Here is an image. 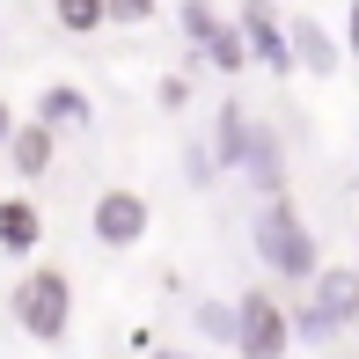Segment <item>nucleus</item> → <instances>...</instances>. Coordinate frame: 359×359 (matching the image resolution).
Masks as SVG:
<instances>
[{"mask_svg":"<svg viewBox=\"0 0 359 359\" xmlns=\"http://www.w3.org/2000/svg\"><path fill=\"white\" fill-rule=\"evenodd\" d=\"M88 227H95V242H103V250H140L147 227H154V213H147L140 191H125V184H118V191H103V198H95Z\"/></svg>","mask_w":359,"mask_h":359,"instance_id":"obj_6","label":"nucleus"},{"mask_svg":"<svg viewBox=\"0 0 359 359\" xmlns=\"http://www.w3.org/2000/svg\"><path fill=\"white\" fill-rule=\"evenodd\" d=\"M227 345H235L242 359H286V345H293V316L279 301H271V293H242L235 301V337H227Z\"/></svg>","mask_w":359,"mask_h":359,"instance_id":"obj_4","label":"nucleus"},{"mask_svg":"<svg viewBox=\"0 0 359 359\" xmlns=\"http://www.w3.org/2000/svg\"><path fill=\"white\" fill-rule=\"evenodd\" d=\"M198 330L227 345V337H235V301H198Z\"/></svg>","mask_w":359,"mask_h":359,"instance_id":"obj_16","label":"nucleus"},{"mask_svg":"<svg viewBox=\"0 0 359 359\" xmlns=\"http://www.w3.org/2000/svg\"><path fill=\"white\" fill-rule=\"evenodd\" d=\"M235 37H242V52H257V59H264V74H271V81H293L286 15L271 8V0H242V15H235Z\"/></svg>","mask_w":359,"mask_h":359,"instance_id":"obj_5","label":"nucleus"},{"mask_svg":"<svg viewBox=\"0 0 359 359\" xmlns=\"http://www.w3.org/2000/svg\"><path fill=\"white\" fill-rule=\"evenodd\" d=\"M52 22L67 37H88V29H103V0H52Z\"/></svg>","mask_w":359,"mask_h":359,"instance_id":"obj_13","label":"nucleus"},{"mask_svg":"<svg viewBox=\"0 0 359 359\" xmlns=\"http://www.w3.org/2000/svg\"><path fill=\"white\" fill-rule=\"evenodd\" d=\"M67 316H74V286L59 264H37L22 271V286H15V323H22L37 345H59L67 337Z\"/></svg>","mask_w":359,"mask_h":359,"instance_id":"obj_2","label":"nucleus"},{"mask_svg":"<svg viewBox=\"0 0 359 359\" xmlns=\"http://www.w3.org/2000/svg\"><path fill=\"white\" fill-rule=\"evenodd\" d=\"M205 59H213L220 74H242V59H250V52H242V37H235V22H220V29H213V44H205Z\"/></svg>","mask_w":359,"mask_h":359,"instance_id":"obj_15","label":"nucleus"},{"mask_svg":"<svg viewBox=\"0 0 359 359\" xmlns=\"http://www.w3.org/2000/svg\"><path fill=\"white\" fill-rule=\"evenodd\" d=\"M29 125H44L52 140H59V133H88V125H95V103H88V88H81V81H44Z\"/></svg>","mask_w":359,"mask_h":359,"instance_id":"obj_7","label":"nucleus"},{"mask_svg":"<svg viewBox=\"0 0 359 359\" xmlns=\"http://www.w3.org/2000/svg\"><path fill=\"white\" fill-rule=\"evenodd\" d=\"M345 52H352V59H359V8H352V37H345Z\"/></svg>","mask_w":359,"mask_h":359,"instance_id":"obj_19","label":"nucleus"},{"mask_svg":"<svg viewBox=\"0 0 359 359\" xmlns=\"http://www.w3.org/2000/svg\"><path fill=\"white\" fill-rule=\"evenodd\" d=\"M8 140H15V110L0 103V147H8Z\"/></svg>","mask_w":359,"mask_h":359,"instance_id":"obj_18","label":"nucleus"},{"mask_svg":"<svg viewBox=\"0 0 359 359\" xmlns=\"http://www.w3.org/2000/svg\"><path fill=\"white\" fill-rule=\"evenodd\" d=\"M250 235H257V257H264L279 279H316V271H323L316 264V235L301 227V213H293L286 191L257 205V227H250Z\"/></svg>","mask_w":359,"mask_h":359,"instance_id":"obj_1","label":"nucleus"},{"mask_svg":"<svg viewBox=\"0 0 359 359\" xmlns=\"http://www.w3.org/2000/svg\"><path fill=\"white\" fill-rule=\"evenodd\" d=\"M103 22H154V0H103Z\"/></svg>","mask_w":359,"mask_h":359,"instance_id":"obj_17","label":"nucleus"},{"mask_svg":"<svg viewBox=\"0 0 359 359\" xmlns=\"http://www.w3.org/2000/svg\"><path fill=\"white\" fill-rule=\"evenodd\" d=\"M250 133H257V125H250V110H242V103H220V147H213L205 161H242Z\"/></svg>","mask_w":359,"mask_h":359,"instance_id":"obj_12","label":"nucleus"},{"mask_svg":"<svg viewBox=\"0 0 359 359\" xmlns=\"http://www.w3.org/2000/svg\"><path fill=\"white\" fill-rule=\"evenodd\" d=\"M235 169H250V184H264V198H279V191H286V161H279V140H271L264 125L250 133V147H242V161H235Z\"/></svg>","mask_w":359,"mask_h":359,"instance_id":"obj_10","label":"nucleus"},{"mask_svg":"<svg viewBox=\"0 0 359 359\" xmlns=\"http://www.w3.org/2000/svg\"><path fill=\"white\" fill-rule=\"evenodd\" d=\"M176 29H184V37L198 44V52H205V44H213V29H220L213 0H184V8H176Z\"/></svg>","mask_w":359,"mask_h":359,"instance_id":"obj_14","label":"nucleus"},{"mask_svg":"<svg viewBox=\"0 0 359 359\" xmlns=\"http://www.w3.org/2000/svg\"><path fill=\"white\" fill-rule=\"evenodd\" d=\"M352 323H359V271L352 264H323L308 316H293V337H337V330H352Z\"/></svg>","mask_w":359,"mask_h":359,"instance_id":"obj_3","label":"nucleus"},{"mask_svg":"<svg viewBox=\"0 0 359 359\" xmlns=\"http://www.w3.org/2000/svg\"><path fill=\"white\" fill-rule=\"evenodd\" d=\"M37 242H44L37 198H0V257H29Z\"/></svg>","mask_w":359,"mask_h":359,"instance_id":"obj_9","label":"nucleus"},{"mask_svg":"<svg viewBox=\"0 0 359 359\" xmlns=\"http://www.w3.org/2000/svg\"><path fill=\"white\" fill-rule=\"evenodd\" d=\"M8 161H15V176H22V184H37V176L52 169V133H44V125H22V133L8 140Z\"/></svg>","mask_w":359,"mask_h":359,"instance_id":"obj_11","label":"nucleus"},{"mask_svg":"<svg viewBox=\"0 0 359 359\" xmlns=\"http://www.w3.org/2000/svg\"><path fill=\"white\" fill-rule=\"evenodd\" d=\"M286 52H293V74L308 67L316 81H330V74H337V59H345V52H337V44L316 29V22H293V15H286Z\"/></svg>","mask_w":359,"mask_h":359,"instance_id":"obj_8","label":"nucleus"}]
</instances>
